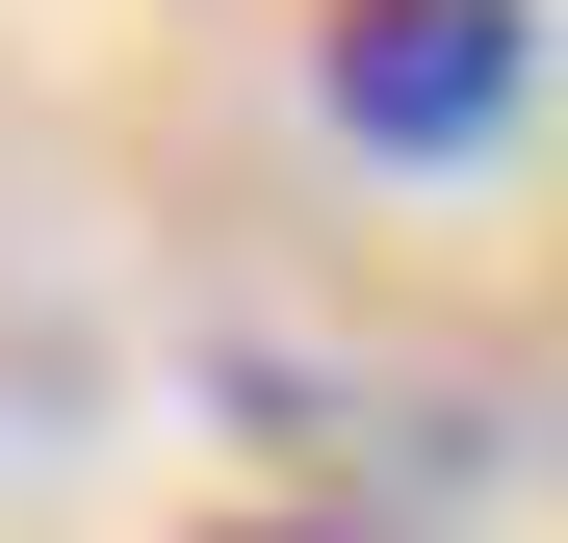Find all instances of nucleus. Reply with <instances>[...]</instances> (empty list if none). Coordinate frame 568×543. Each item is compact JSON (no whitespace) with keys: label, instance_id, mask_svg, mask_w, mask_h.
Masks as SVG:
<instances>
[{"label":"nucleus","instance_id":"obj_1","mask_svg":"<svg viewBox=\"0 0 568 543\" xmlns=\"http://www.w3.org/2000/svg\"><path fill=\"white\" fill-rule=\"evenodd\" d=\"M311 104H336V155L465 181V155L542 104V0H336V27H311Z\"/></svg>","mask_w":568,"mask_h":543}]
</instances>
